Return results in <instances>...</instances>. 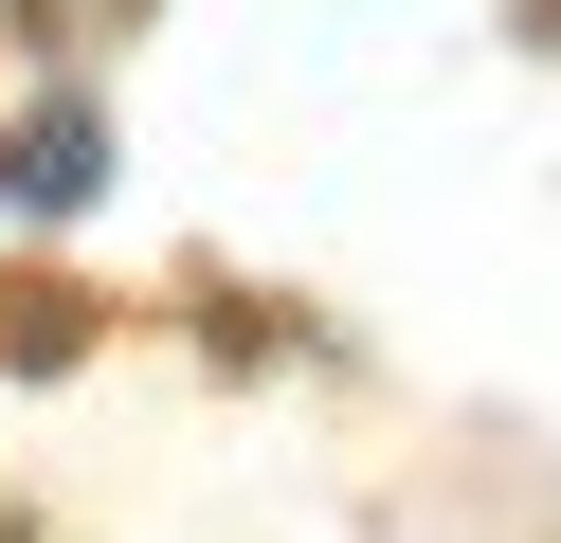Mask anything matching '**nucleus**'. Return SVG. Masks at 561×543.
Wrapping results in <instances>:
<instances>
[]
</instances>
